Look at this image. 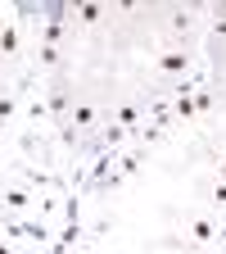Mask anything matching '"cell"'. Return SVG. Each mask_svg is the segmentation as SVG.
Masks as SVG:
<instances>
[{
  "label": "cell",
  "mask_w": 226,
  "mask_h": 254,
  "mask_svg": "<svg viewBox=\"0 0 226 254\" xmlns=\"http://www.w3.org/2000/svg\"><path fill=\"white\" fill-rule=\"evenodd\" d=\"M9 114H14V100L5 95V100H0V118H9Z\"/></svg>",
  "instance_id": "cell-2"
},
{
  "label": "cell",
  "mask_w": 226,
  "mask_h": 254,
  "mask_svg": "<svg viewBox=\"0 0 226 254\" xmlns=\"http://www.w3.org/2000/svg\"><path fill=\"white\" fill-rule=\"evenodd\" d=\"M213 236V222H195V241H208Z\"/></svg>",
  "instance_id": "cell-1"
}]
</instances>
